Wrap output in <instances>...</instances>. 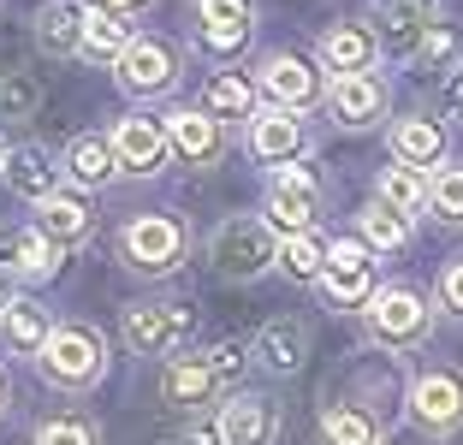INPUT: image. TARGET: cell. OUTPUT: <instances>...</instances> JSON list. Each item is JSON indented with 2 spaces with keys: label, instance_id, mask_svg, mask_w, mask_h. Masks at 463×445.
Returning <instances> with one entry per match:
<instances>
[{
  "label": "cell",
  "instance_id": "obj_30",
  "mask_svg": "<svg viewBox=\"0 0 463 445\" xmlns=\"http://www.w3.org/2000/svg\"><path fill=\"white\" fill-rule=\"evenodd\" d=\"M374 203L398 208V214H428V173H410V166L386 161L381 173H374Z\"/></svg>",
  "mask_w": 463,
  "mask_h": 445
},
{
  "label": "cell",
  "instance_id": "obj_7",
  "mask_svg": "<svg viewBox=\"0 0 463 445\" xmlns=\"http://www.w3.org/2000/svg\"><path fill=\"white\" fill-rule=\"evenodd\" d=\"M321 214H327V178L315 173V161H298V166L268 173V190H261V220H268L279 238L321 232Z\"/></svg>",
  "mask_w": 463,
  "mask_h": 445
},
{
  "label": "cell",
  "instance_id": "obj_21",
  "mask_svg": "<svg viewBox=\"0 0 463 445\" xmlns=\"http://www.w3.org/2000/svg\"><path fill=\"white\" fill-rule=\"evenodd\" d=\"M226 445H279V428H286V410L273 404V392H226V404L214 410Z\"/></svg>",
  "mask_w": 463,
  "mask_h": 445
},
{
  "label": "cell",
  "instance_id": "obj_18",
  "mask_svg": "<svg viewBox=\"0 0 463 445\" xmlns=\"http://www.w3.org/2000/svg\"><path fill=\"white\" fill-rule=\"evenodd\" d=\"M161 404L173 410V416H214L220 404H226V386H220V374L208 368V356L196 351V356H178V363H166L161 368Z\"/></svg>",
  "mask_w": 463,
  "mask_h": 445
},
{
  "label": "cell",
  "instance_id": "obj_43",
  "mask_svg": "<svg viewBox=\"0 0 463 445\" xmlns=\"http://www.w3.org/2000/svg\"><path fill=\"white\" fill-rule=\"evenodd\" d=\"M18 297H24V285H18L13 273H0V321H6V309H13Z\"/></svg>",
  "mask_w": 463,
  "mask_h": 445
},
{
  "label": "cell",
  "instance_id": "obj_46",
  "mask_svg": "<svg viewBox=\"0 0 463 445\" xmlns=\"http://www.w3.org/2000/svg\"><path fill=\"white\" fill-rule=\"evenodd\" d=\"M6 148H13V143H6V137H0V178H6Z\"/></svg>",
  "mask_w": 463,
  "mask_h": 445
},
{
  "label": "cell",
  "instance_id": "obj_14",
  "mask_svg": "<svg viewBox=\"0 0 463 445\" xmlns=\"http://www.w3.org/2000/svg\"><path fill=\"white\" fill-rule=\"evenodd\" d=\"M108 143H113V155H119V166H125V178H161L166 166H173V137H166V125H161V113H143V108H131V113H119V119L108 125Z\"/></svg>",
  "mask_w": 463,
  "mask_h": 445
},
{
  "label": "cell",
  "instance_id": "obj_27",
  "mask_svg": "<svg viewBox=\"0 0 463 445\" xmlns=\"http://www.w3.org/2000/svg\"><path fill=\"white\" fill-rule=\"evenodd\" d=\"M315 428H321V445H386V428L374 416H368L363 404H351V398H321V410H315Z\"/></svg>",
  "mask_w": 463,
  "mask_h": 445
},
{
  "label": "cell",
  "instance_id": "obj_5",
  "mask_svg": "<svg viewBox=\"0 0 463 445\" xmlns=\"http://www.w3.org/2000/svg\"><path fill=\"white\" fill-rule=\"evenodd\" d=\"M113 256H119L125 273L137 279H173L184 261H191V232L184 220L166 214V208H149V214H125V226L113 232Z\"/></svg>",
  "mask_w": 463,
  "mask_h": 445
},
{
  "label": "cell",
  "instance_id": "obj_33",
  "mask_svg": "<svg viewBox=\"0 0 463 445\" xmlns=\"http://www.w3.org/2000/svg\"><path fill=\"white\" fill-rule=\"evenodd\" d=\"M434 18H374V42H381L386 66H416L422 60V42Z\"/></svg>",
  "mask_w": 463,
  "mask_h": 445
},
{
  "label": "cell",
  "instance_id": "obj_36",
  "mask_svg": "<svg viewBox=\"0 0 463 445\" xmlns=\"http://www.w3.org/2000/svg\"><path fill=\"white\" fill-rule=\"evenodd\" d=\"M416 66L439 71V78L463 71V24H451V18H434V24H428V42H422V60H416Z\"/></svg>",
  "mask_w": 463,
  "mask_h": 445
},
{
  "label": "cell",
  "instance_id": "obj_40",
  "mask_svg": "<svg viewBox=\"0 0 463 445\" xmlns=\"http://www.w3.org/2000/svg\"><path fill=\"white\" fill-rule=\"evenodd\" d=\"M368 18H439V0H368Z\"/></svg>",
  "mask_w": 463,
  "mask_h": 445
},
{
  "label": "cell",
  "instance_id": "obj_31",
  "mask_svg": "<svg viewBox=\"0 0 463 445\" xmlns=\"http://www.w3.org/2000/svg\"><path fill=\"white\" fill-rule=\"evenodd\" d=\"M327 256H333V238H321V232H303V238H286L279 243V273H286L291 285H321V273H327Z\"/></svg>",
  "mask_w": 463,
  "mask_h": 445
},
{
  "label": "cell",
  "instance_id": "obj_9",
  "mask_svg": "<svg viewBox=\"0 0 463 445\" xmlns=\"http://www.w3.org/2000/svg\"><path fill=\"white\" fill-rule=\"evenodd\" d=\"M250 71H256V90L268 108H291V113L327 108V71L315 66L309 54H298V48H268Z\"/></svg>",
  "mask_w": 463,
  "mask_h": 445
},
{
  "label": "cell",
  "instance_id": "obj_26",
  "mask_svg": "<svg viewBox=\"0 0 463 445\" xmlns=\"http://www.w3.org/2000/svg\"><path fill=\"white\" fill-rule=\"evenodd\" d=\"M30 42L48 60H78L83 48V0H42L30 18Z\"/></svg>",
  "mask_w": 463,
  "mask_h": 445
},
{
  "label": "cell",
  "instance_id": "obj_41",
  "mask_svg": "<svg viewBox=\"0 0 463 445\" xmlns=\"http://www.w3.org/2000/svg\"><path fill=\"white\" fill-rule=\"evenodd\" d=\"M173 445H226V433H220V416H191L184 428H178Z\"/></svg>",
  "mask_w": 463,
  "mask_h": 445
},
{
  "label": "cell",
  "instance_id": "obj_32",
  "mask_svg": "<svg viewBox=\"0 0 463 445\" xmlns=\"http://www.w3.org/2000/svg\"><path fill=\"white\" fill-rule=\"evenodd\" d=\"M30 445H108V440H101L96 416H83V410H48V416L30 421Z\"/></svg>",
  "mask_w": 463,
  "mask_h": 445
},
{
  "label": "cell",
  "instance_id": "obj_12",
  "mask_svg": "<svg viewBox=\"0 0 463 445\" xmlns=\"http://www.w3.org/2000/svg\"><path fill=\"white\" fill-rule=\"evenodd\" d=\"M321 119H327L333 131H351V137L392 125V78H386V71L333 78V83H327V108H321Z\"/></svg>",
  "mask_w": 463,
  "mask_h": 445
},
{
  "label": "cell",
  "instance_id": "obj_38",
  "mask_svg": "<svg viewBox=\"0 0 463 445\" xmlns=\"http://www.w3.org/2000/svg\"><path fill=\"white\" fill-rule=\"evenodd\" d=\"M203 356H208V368L220 374V386L238 392V380H244V368H250V338H214Z\"/></svg>",
  "mask_w": 463,
  "mask_h": 445
},
{
  "label": "cell",
  "instance_id": "obj_37",
  "mask_svg": "<svg viewBox=\"0 0 463 445\" xmlns=\"http://www.w3.org/2000/svg\"><path fill=\"white\" fill-rule=\"evenodd\" d=\"M256 0H191V24L214 30H256Z\"/></svg>",
  "mask_w": 463,
  "mask_h": 445
},
{
  "label": "cell",
  "instance_id": "obj_28",
  "mask_svg": "<svg viewBox=\"0 0 463 445\" xmlns=\"http://www.w3.org/2000/svg\"><path fill=\"white\" fill-rule=\"evenodd\" d=\"M131 42H137L131 18L101 13V6H83V48H78V60H83V66H119Z\"/></svg>",
  "mask_w": 463,
  "mask_h": 445
},
{
  "label": "cell",
  "instance_id": "obj_44",
  "mask_svg": "<svg viewBox=\"0 0 463 445\" xmlns=\"http://www.w3.org/2000/svg\"><path fill=\"white\" fill-rule=\"evenodd\" d=\"M446 108L463 113V71H451V78H446Z\"/></svg>",
  "mask_w": 463,
  "mask_h": 445
},
{
  "label": "cell",
  "instance_id": "obj_29",
  "mask_svg": "<svg viewBox=\"0 0 463 445\" xmlns=\"http://www.w3.org/2000/svg\"><path fill=\"white\" fill-rule=\"evenodd\" d=\"M351 238H363L368 250H374V256H398V250H410V238H416V220L368 196V203L356 208V226H351Z\"/></svg>",
  "mask_w": 463,
  "mask_h": 445
},
{
  "label": "cell",
  "instance_id": "obj_35",
  "mask_svg": "<svg viewBox=\"0 0 463 445\" xmlns=\"http://www.w3.org/2000/svg\"><path fill=\"white\" fill-rule=\"evenodd\" d=\"M428 220L439 232H463V166L458 161L428 178Z\"/></svg>",
  "mask_w": 463,
  "mask_h": 445
},
{
  "label": "cell",
  "instance_id": "obj_16",
  "mask_svg": "<svg viewBox=\"0 0 463 445\" xmlns=\"http://www.w3.org/2000/svg\"><path fill=\"white\" fill-rule=\"evenodd\" d=\"M309 351H315L309 321H298V315H273V321H261L256 338H250V368L268 374V380H291V374H303Z\"/></svg>",
  "mask_w": 463,
  "mask_h": 445
},
{
  "label": "cell",
  "instance_id": "obj_19",
  "mask_svg": "<svg viewBox=\"0 0 463 445\" xmlns=\"http://www.w3.org/2000/svg\"><path fill=\"white\" fill-rule=\"evenodd\" d=\"M386 148H392L398 166L428 173V178H434L439 166H451V131L434 113H398V119L386 125Z\"/></svg>",
  "mask_w": 463,
  "mask_h": 445
},
{
  "label": "cell",
  "instance_id": "obj_1",
  "mask_svg": "<svg viewBox=\"0 0 463 445\" xmlns=\"http://www.w3.org/2000/svg\"><path fill=\"white\" fill-rule=\"evenodd\" d=\"M356 321H363V345H368V351H381V356H416L428 338H434V327H439V303L422 291V285L386 279L381 291H374V303H368Z\"/></svg>",
  "mask_w": 463,
  "mask_h": 445
},
{
  "label": "cell",
  "instance_id": "obj_17",
  "mask_svg": "<svg viewBox=\"0 0 463 445\" xmlns=\"http://www.w3.org/2000/svg\"><path fill=\"white\" fill-rule=\"evenodd\" d=\"M66 256L71 250H60L54 238H42L36 226H0V273H13L18 285H54L60 273H66Z\"/></svg>",
  "mask_w": 463,
  "mask_h": 445
},
{
  "label": "cell",
  "instance_id": "obj_2",
  "mask_svg": "<svg viewBox=\"0 0 463 445\" xmlns=\"http://www.w3.org/2000/svg\"><path fill=\"white\" fill-rule=\"evenodd\" d=\"M119 338L137 363H178V356H196V309L184 297H137L119 309Z\"/></svg>",
  "mask_w": 463,
  "mask_h": 445
},
{
  "label": "cell",
  "instance_id": "obj_42",
  "mask_svg": "<svg viewBox=\"0 0 463 445\" xmlns=\"http://www.w3.org/2000/svg\"><path fill=\"white\" fill-rule=\"evenodd\" d=\"M83 6H101V13H119V18H143L155 0H83Z\"/></svg>",
  "mask_w": 463,
  "mask_h": 445
},
{
  "label": "cell",
  "instance_id": "obj_24",
  "mask_svg": "<svg viewBox=\"0 0 463 445\" xmlns=\"http://www.w3.org/2000/svg\"><path fill=\"white\" fill-rule=\"evenodd\" d=\"M30 226H36L42 238H54L60 250H83V243L96 238V196H83V190L66 185L30 214Z\"/></svg>",
  "mask_w": 463,
  "mask_h": 445
},
{
  "label": "cell",
  "instance_id": "obj_25",
  "mask_svg": "<svg viewBox=\"0 0 463 445\" xmlns=\"http://www.w3.org/2000/svg\"><path fill=\"white\" fill-rule=\"evenodd\" d=\"M54 309L42 303V297H18L13 309H6V321H0V351L6 356H24V363H36L42 351H48V338H54Z\"/></svg>",
  "mask_w": 463,
  "mask_h": 445
},
{
  "label": "cell",
  "instance_id": "obj_22",
  "mask_svg": "<svg viewBox=\"0 0 463 445\" xmlns=\"http://www.w3.org/2000/svg\"><path fill=\"white\" fill-rule=\"evenodd\" d=\"M60 161H66V185L83 190V196H101V190H113L125 178L119 155H113L108 131H78L66 148H60Z\"/></svg>",
  "mask_w": 463,
  "mask_h": 445
},
{
  "label": "cell",
  "instance_id": "obj_8",
  "mask_svg": "<svg viewBox=\"0 0 463 445\" xmlns=\"http://www.w3.org/2000/svg\"><path fill=\"white\" fill-rule=\"evenodd\" d=\"M404 416L428 440H458L463 433V374L451 363H422L404 380Z\"/></svg>",
  "mask_w": 463,
  "mask_h": 445
},
{
  "label": "cell",
  "instance_id": "obj_6",
  "mask_svg": "<svg viewBox=\"0 0 463 445\" xmlns=\"http://www.w3.org/2000/svg\"><path fill=\"white\" fill-rule=\"evenodd\" d=\"M279 232L256 214H226L214 232H208V268H214V279L226 285H256L268 279V273H279Z\"/></svg>",
  "mask_w": 463,
  "mask_h": 445
},
{
  "label": "cell",
  "instance_id": "obj_39",
  "mask_svg": "<svg viewBox=\"0 0 463 445\" xmlns=\"http://www.w3.org/2000/svg\"><path fill=\"white\" fill-rule=\"evenodd\" d=\"M434 303L446 315H463V256H451L446 268H439V279H434Z\"/></svg>",
  "mask_w": 463,
  "mask_h": 445
},
{
  "label": "cell",
  "instance_id": "obj_11",
  "mask_svg": "<svg viewBox=\"0 0 463 445\" xmlns=\"http://www.w3.org/2000/svg\"><path fill=\"white\" fill-rule=\"evenodd\" d=\"M315 137L309 113H291V108H261L256 119L244 125V155L261 166V173H279V166H298V161H315Z\"/></svg>",
  "mask_w": 463,
  "mask_h": 445
},
{
  "label": "cell",
  "instance_id": "obj_20",
  "mask_svg": "<svg viewBox=\"0 0 463 445\" xmlns=\"http://www.w3.org/2000/svg\"><path fill=\"white\" fill-rule=\"evenodd\" d=\"M0 185L13 190L18 203H30V208H42L54 190H66V161H60L48 143H36V137H24V143H13L6 148V178Z\"/></svg>",
  "mask_w": 463,
  "mask_h": 445
},
{
  "label": "cell",
  "instance_id": "obj_45",
  "mask_svg": "<svg viewBox=\"0 0 463 445\" xmlns=\"http://www.w3.org/2000/svg\"><path fill=\"white\" fill-rule=\"evenodd\" d=\"M6 410H13V374L0 368V416H6Z\"/></svg>",
  "mask_w": 463,
  "mask_h": 445
},
{
  "label": "cell",
  "instance_id": "obj_15",
  "mask_svg": "<svg viewBox=\"0 0 463 445\" xmlns=\"http://www.w3.org/2000/svg\"><path fill=\"white\" fill-rule=\"evenodd\" d=\"M309 60L333 78H356V71H381V42H374V24L363 18H333L321 36H315Z\"/></svg>",
  "mask_w": 463,
  "mask_h": 445
},
{
  "label": "cell",
  "instance_id": "obj_10",
  "mask_svg": "<svg viewBox=\"0 0 463 445\" xmlns=\"http://www.w3.org/2000/svg\"><path fill=\"white\" fill-rule=\"evenodd\" d=\"M374 291H381V256L363 238H333V256H327V273H321L315 297L333 315H363L374 303Z\"/></svg>",
  "mask_w": 463,
  "mask_h": 445
},
{
  "label": "cell",
  "instance_id": "obj_3",
  "mask_svg": "<svg viewBox=\"0 0 463 445\" xmlns=\"http://www.w3.org/2000/svg\"><path fill=\"white\" fill-rule=\"evenodd\" d=\"M184 71H191V48L184 42L161 36V30H137V42L125 48L119 66H113V83H119V95L131 108L149 113L155 101L173 108V95L184 90Z\"/></svg>",
  "mask_w": 463,
  "mask_h": 445
},
{
  "label": "cell",
  "instance_id": "obj_13",
  "mask_svg": "<svg viewBox=\"0 0 463 445\" xmlns=\"http://www.w3.org/2000/svg\"><path fill=\"white\" fill-rule=\"evenodd\" d=\"M161 125H166V137H173V161L191 166V173H214V166H226L232 143H238V137H232L214 113H203L196 101H173V108L161 113Z\"/></svg>",
  "mask_w": 463,
  "mask_h": 445
},
{
  "label": "cell",
  "instance_id": "obj_23",
  "mask_svg": "<svg viewBox=\"0 0 463 445\" xmlns=\"http://www.w3.org/2000/svg\"><path fill=\"white\" fill-rule=\"evenodd\" d=\"M196 108L203 113H214L226 131H244L250 119H256L268 101H261V90H256V71H208L203 78V95H196Z\"/></svg>",
  "mask_w": 463,
  "mask_h": 445
},
{
  "label": "cell",
  "instance_id": "obj_34",
  "mask_svg": "<svg viewBox=\"0 0 463 445\" xmlns=\"http://www.w3.org/2000/svg\"><path fill=\"white\" fill-rule=\"evenodd\" d=\"M42 101H48V90H42L36 71H0V131L30 125L42 113Z\"/></svg>",
  "mask_w": 463,
  "mask_h": 445
},
{
  "label": "cell",
  "instance_id": "obj_4",
  "mask_svg": "<svg viewBox=\"0 0 463 445\" xmlns=\"http://www.w3.org/2000/svg\"><path fill=\"white\" fill-rule=\"evenodd\" d=\"M113 356H108V333L90 321H60L54 338H48V351L36 356V374L48 392L60 398H90V392L108 380Z\"/></svg>",
  "mask_w": 463,
  "mask_h": 445
}]
</instances>
